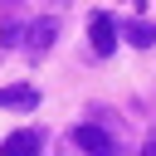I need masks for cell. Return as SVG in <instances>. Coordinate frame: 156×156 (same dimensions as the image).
I'll return each instance as SVG.
<instances>
[{"label":"cell","mask_w":156,"mask_h":156,"mask_svg":"<svg viewBox=\"0 0 156 156\" xmlns=\"http://www.w3.org/2000/svg\"><path fill=\"white\" fill-rule=\"evenodd\" d=\"M73 146H78V151H88V156H112V151H117V146H112V136H107L98 122H83V127L73 132Z\"/></svg>","instance_id":"obj_1"},{"label":"cell","mask_w":156,"mask_h":156,"mask_svg":"<svg viewBox=\"0 0 156 156\" xmlns=\"http://www.w3.org/2000/svg\"><path fill=\"white\" fill-rule=\"evenodd\" d=\"M39 151H44V136L34 127H20V132H10L0 141V156H39Z\"/></svg>","instance_id":"obj_2"},{"label":"cell","mask_w":156,"mask_h":156,"mask_svg":"<svg viewBox=\"0 0 156 156\" xmlns=\"http://www.w3.org/2000/svg\"><path fill=\"white\" fill-rule=\"evenodd\" d=\"M88 34H93V54L98 58H107L112 49H117V24H112V15H93V24H88Z\"/></svg>","instance_id":"obj_3"},{"label":"cell","mask_w":156,"mask_h":156,"mask_svg":"<svg viewBox=\"0 0 156 156\" xmlns=\"http://www.w3.org/2000/svg\"><path fill=\"white\" fill-rule=\"evenodd\" d=\"M0 107H10V112H34V107H39V93H34L29 83H10V88H0Z\"/></svg>","instance_id":"obj_4"},{"label":"cell","mask_w":156,"mask_h":156,"mask_svg":"<svg viewBox=\"0 0 156 156\" xmlns=\"http://www.w3.org/2000/svg\"><path fill=\"white\" fill-rule=\"evenodd\" d=\"M122 34H127V44H136V49H151V44H156V24H146V20H127Z\"/></svg>","instance_id":"obj_5"},{"label":"cell","mask_w":156,"mask_h":156,"mask_svg":"<svg viewBox=\"0 0 156 156\" xmlns=\"http://www.w3.org/2000/svg\"><path fill=\"white\" fill-rule=\"evenodd\" d=\"M54 34H58V24H54V20H34V24H29V49H34V54H44V49L54 44Z\"/></svg>","instance_id":"obj_6"},{"label":"cell","mask_w":156,"mask_h":156,"mask_svg":"<svg viewBox=\"0 0 156 156\" xmlns=\"http://www.w3.org/2000/svg\"><path fill=\"white\" fill-rule=\"evenodd\" d=\"M15 39H20V24H5V29H0V49H10Z\"/></svg>","instance_id":"obj_7"},{"label":"cell","mask_w":156,"mask_h":156,"mask_svg":"<svg viewBox=\"0 0 156 156\" xmlns=\"http://www.w3.org/2000/svg\"><path fill=\"white\" fill-rule=\"evenodd\" d=\"M141 156H156V132L146 136V146H141Z\"/></svg>","instance_id":"obj_8"}]
</instances>
